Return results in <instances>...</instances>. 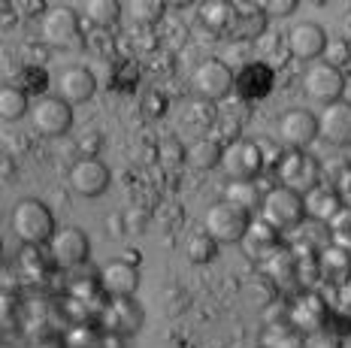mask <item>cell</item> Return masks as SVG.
Masks as SVG:
<instances>
[{
	"label": "cell",
	"instance_id": "cell-1",
	"mask_svg": "<svg viewBox=\"0 0 351 348\" xmlns=\"http://www.w3.org/2000/svg\"><path fill=\"white\" fill-rule=\"evenodd\" d=\"M10 227H12V234L25 245H31V249L52 243L58 234L52 209L36 197H25L16 203V209H12V215H10Z\"/></svg>",
	"mask_w": 351,
	"mask_h": 348
},
{
	"label": "cell",
	"instance_id": "cell-2",
	"mask_svg": "<svg viewBox=\"0 0 351 348\" xmlns=\"http://www.w3.org/2000/svg\"><path fill=\"white\" fill-rule=\"evenodd\" d=\"M248 219L245 209L233 206L230 200H218L212 203L206 209V215H203V230L215 239L218 245H230V243H243L245 234H248Z\"/></svg>",
	"mask_w": 351,
	"mask_h": 348
},
{
	"label": "cell",
	"instance_id": "cell-3",
	"mask_svg": "<svg viewBox=\"0 0 351 348\" xmlns=\"http://www.w3.org/2000/svg\"><path fill=\"white\" fill-rule=\"evenodd\" d=\"M261 219L267 224H273L276 230H297L306 221V206H303V194L291 191V188H269L267 197L261 206Z\"/></svg>",
	"mask_w": 351,
	"mask_h": 348
},
{
	"label": "cell",
	"instance_id": "cell-4",
	"mask_svg": "<svg viewBox=\"0 0 351 348\" xmlns=\"http://www.w3.org/2000/svg\"><path fill=\"white\" fill-rule=\"evenodd\" d=\"M348 88V79L339 67H330L324 61H315L306 67L303 73V94L312 100V103L330 106L336 100H342V94Z\"/></svg>",
	"mask_w": 351,
	"mask_h": 348
},
{
	"label": "cell",
	"instance_id": "cell-5",
	"mask_svg": "<svg viewBox=\"0 0 351 348\" xmlns=\"http://www.w3.org/2000/svg\"><path fill=\"white\" fill-rule=\"evenodd\" d=\"M276 176L282 188H291L297 194H309L321 185V164L306 151H282L276 164Z\"/></svg>",
	"mask_w": 351,
	"mask_h": 348
},
{
	"label": "cell",
	"instance_id": "cell-6",
	"mask_svg": "<svg viewBox=\"0 0 351 348\" xmlns=\"http://www.w3.org/2000/svg\"><path fill=\"white\" fill-rule=\"evenodd\" d=\"M191 88L197 97L203 100H224L237 88V73L228 67V61L221 58H206L194 67L191 73Z\"/></svg>",
	"mask_w": 351,
	"mask_h": 348
},
{
	"label": "cell",
	"instance_id": "cell-7",
	"mask_svg": "<svg viewBox=\"0 0 351 348\" xmlns=\"http://www.w3.org/2000/svg\"><path fill=\"white\" fill-rule=\"evenodd\" d=\"M221 170L230 182H252L263 170V149L252 140H230L221 155Z\"/></svg>",
	"mask_w": 351,
	"mask_h": 348
},
{
	"label": "cell",
	"instance_id": "cell-8",
	"mask_svg": "<svg viewBox=\"0 0 351 348\" xmlns=\"http://www.w3.org/2000/svg\"><path fill=\"white\" fill-rule=\"evenodd\" d=\"M40 37L52 49H73L82 40V25L70 6H49L46 16H40Z\"/></svg>",
	"mask_w": 351,
	"mask_h": 348
},
{
	"label": "cell",
	"instance_id": "cell-9",
	"mask_svg": "<svg viewBox=\"0 0 351 348\" xmlns=\"http://www.w3.org/2000/svg\"><path fill=\"white\" fill-rule=\"evenodd\" d=\"M318 136V119L309 110H288L276 125V142L282 151H306Z\"/></svg>",
	"mask_w": 351,
	"mask_h": 348
},
{
	"label": "cell",
	"instance_id": "cell-10",
	"mask_svg": "<svg viewBox=\"0 0 351 348\" xmlns=\"http://www.w3.org/2000/svg\"><path fill=\"white\" fill-rule=\"evenodd\" d=\"M31 125L43 136H64L73 127V106L61 97H40L31 106Z\"/></svg>",
	"mask_w": 351,
	"mask_h": 348
},
{
	"label": "cell",
	"instance_id": "cell-11",
	"mask_svg": "<svg viewBox=\"0 0 351 348\" xmlns=\"http://www.w3.org/2000/svg\"><path fill=\"white\" fill-rule=\"evenodd\" d=\"M327 318H330V309H327L324 297L315 294V291H303V294H297V300L288 306V321L294 324V327L303 333V336L324 330Z\"/></svg>",
	"mask_w": 351,
	"mask_h": 348
},
{
	"label": "cell",
	"instance_id": "cell-12",
	"mask_svg": "<svg viewBox=\"0 0 351 348\" xmlns=\"http://www.w3.org/2000/svg\"><path fill=\"white\" fill-rule=\"evenodd\" d=\"M49 251H52V260L64 270H73V266L85 264L88 260V251H91V243H88L85 230L82 227H58L55 239L49 243Z\"/></svg>",
	"mask_w": 351,
	"mask_h": 348
},
{
	"label": "cell",
	"instance_id": "cell-13",
	"mask_svg": "<svg viewBox=\"0 0 351 348\" xmlns=\"http://www.w3.org/2000/svg\"><path fill=\"white\" fill-rule=\"evenodd\" d=\"M318 136L333 149L351 146V103L336 100L318 112Z\"/></svg>",
	"mask_w": 351,
	"mask_h": 348
},
{
	"label": "cell",
	"instance_id": "cell-14",
	"mask_svg": "<svg viewBox=\"0 0 351 348\" xmlns=\"http://www.w3.org/2000/svg\"><path fill=\"white\" fill-rule=\"evenodd\" d=\"M67 182L79 197H100L109 185V166L104 161H97L94 155H88L82 161L73 164Z\"/></svg>",
	"mask_w": 351,
	"mask_h": 348
},
{
	"label": "cell",
	"instance_id": "cell-15",
	"mask_svg": "<svg viewBox=\"0 0 351 348\" xmlns=\"http://www.w3.org/2000/svg\"><path fill=\"white\" fill-rule=\"evenodd\" d=\"M285 40H288V52L300 58V61H318V58H324L327 34L315 21H300V25L291 27V34Z\"/></svg>",
	"mask_w": 351,
	"mask_h": 348
},
{
	"label": "cell",
	"instance_id": "cell-16",
	"mask_svg": "<svg viewBox=\"0 0 351 348\" xmlns=\"http://www.w3.org/2000/svg\"><path fill=\"white\" fill-rule=\"evenodd\" d=\"M143 309L134 303V297H115L106 306L104 315V327L115 336H134L136 330L143 327Z\"/></svg>",
	"mask_w": 351,
	"mask_h": 348
},
{
	"label": "cell",
	"instance_id": "cell-17",
	"mask_svg": "<svg viewBox=\"0 0 351 348\" xmlns=\"http://www.w3.org/2000/svg\"><path fill=\"white\" fill-rule=\"evenodd\" d=\"M136 285H140V270L134 260H109L100 270V288L112 297H134Z\"/></svg>",
	"mask_w": 351,
	"mask_h": 348
},
{
	"label": "cell",
	"instance_id": "cell-18",
	"mask_svg": "<svg viewBox=\"0 0 351 348\" xmlns=\"http://www.w3.org/2000/svg\"><path fill=\"white\" fill-rule=\"evenodd\" d=\"M97 91V79L88 67H67L61 76H58V97L70 106L88 103Z\"/></svg>",
	"mask_w": 351,
	"mask_h": 348
},
{
	"label": "cell",
	"instance_id": "cell-19",
	"mask_svg": "<svg viewBox=\"0 0 351 348\" xmlns=\"http://www.w3.org/2000/svg\"><path fill=\"white\" fill-rule=\"evenodd\" d=\"M303 206H306V219L330 224L336 215H339V209L346 206V203H342L339 191H336L333 185L321 182L318 188H312L309 194H303Z\"/></svg>",
	"mask_w": 351,
	"mask_h": 348
},
{
	"label": "cell",
	"instance_id": "cell-20",
	"mask_svg": "<svg viewBox=\"0 0 351 348\" xmlns=\"http://www.w3.org/2000/svg\"><path fill=\"white\" fill-rule=\"evenodd\" d=\"M273 88V70L263 61H248L243 70L237 73V91L245 100H258Z\"/></svg>",
	"mask_w": 351,
	"mask_h": 348
},
{
	"label": "cell",
	"instance_id": "cell-21",
	"mask_svg": "<svg viewBox=\"0 0 351 348\" xmlns=\"http://www.w3.org/2000/svg\"><path fill=\"white\" fill-rule=\"evenodd\" d=\"M230 34L237 40H261L267 34V12L261 3H237V18H233Z\"/></svg>",
	"mask_w": 351,
	"mask_h": 348
},
{
	"label": "cell",
	"instance_id": "cell-22",
	"mask_svg": "<svg viewBox=\"0 0 351 348\" xmlns=\"http://www.w3.org/2000/svg\"><path fill=\"white\" fill-rule=\"evenodd\" d=\"M318 273L324 275L327 282H333V285H342L351 275V255L333 243L324 245V249L318 251Z\"/></svg>",
	"mask_w": 351,
	"mask_h": 348
},
{
	"label": "cell",
	"instance_id": "cell-23",
	"mask_svg": "<svg viewBox=\"0 0 351 348\" xmlns=\"http://www.w3.org/2000/svg\"><path fill=\"white\" fill-rule=\"evenodd\" d=\"M263 273H267L269 282L276 285H288V279H297V258L291 249H273L269 255H263Z\"/></svg>",
	"mask_w": 351,
	"mask_h": 348
},
{
	"label": "cell",
	"instance_id": "cell-24",
	"mask_svg": "<svg viewBox=\"0 0 351 348\" xmlns=\"http://www.w3.org/2000/svg\"><path fill=\"white\" fill-rule=\"evenodd\" d=\"M303 343H306V336L288 318L285 321H269L261 333V348H303Z\"/></svg>",
	"mask_w": 351,
	"mask_h": 348
},
{
	"label": "cell",
	"instance_id": "cell-25",
	"mask_svg": "<svg viewBox=\"0 0 351 348\" xmlns=\"http://www.w3.org/2000/svg\"><path fill=\"white\" fill-rule=\"evenodd\" d=\"M243 245L248 249V255L263 258V255H269L273 249H279V230H276L273 224H267L263 219H258V221L248 224V234L243 239Z\"/></svg>",
	"mask_w": 351,
	"mask_h": 348
},
{
	"label": "cell",
	"instance_id": "cell-26",
	"mask_svg": "<svg viewBox=\"0 0 351 348\" xmlns=\"http://www.w3.org/2000/svg\"><path fill=\"white\" fill-rule=\"evenodd\" d=\"M200 18L209 31L230 34L233 18H237V3H228V0H209V3L200 6Z\"/></svg>",
	"mask_w": 351,
	"mask_h": 348
},
{
	"label": "cell",
	"instance_id": "cell-27",
	"mask_svg": "<svg viewBox=\"0 0 351 348\" xmlns=\"http://www.w3.org/2000/svg\"><path fill=\"white\" fill-rule=\"evenodd\" d=\"M263 197H267V191H261V185L254 179L252 182H230L228 191H224V200H230L233 206L245 209V212H254V209L261 212Z\"/></svg>",
	"mask_w": 351,
	"mask_h": 348
},
{
	"label": "cell",
	"instance_id": "cell-28",
	"mask_svg": "<svg viewBox=\"0 0 351 348\" xmlns=\"http://www.w3.org/2000/svg\"><path fill=\"white\" fill-rule=\"evenodd\" d=\"M31 100H27V94L16 88V85H6L3 91H0V119L3 121H19L25 119V115H31Z\"/></svg>",
	"mask_w": 351,
	"mask_h": 348
},
{
	"label": "cell",
	"instance_id": "cell-29",
	"mask_svg": "<svg viewBox=\"0 0 351 348\" xmlns=\"http://www.w3.org/2000/svg\"><path fill=\"white\" fill-rule=\"evenodd\" d=\"M221 155L224 149H218L215 140H197L191 149H188V161H191L197 170H212V166H221Z\"/></svg>",
	"mask_w": 351,
	"mask_h": 348
},
{
	"label": "cell",
	"instance_id": "cell-30",
	"mask_svg": "<svg viewBox=\"0 0 351 348\" xmlns=\"http://www.w3.org/2000/svg\"><path fill=\"white\" fill-rule=\"evenodd\" d=\"M215 255H218V243L206 230H203V234H191L185 239V258L191 260V264H209Z\"/></svg>",
	"mask_w": 351,
	"mask_h": 348
},
{
	"label": "cell",
	"instance_id": "cell-31",
	"mask_svg": "<svg viewBox=\"0 0 351 348\" xmlns=\"http://www.w3.org/2000/svg\"><path fill=\"white\" fill-rule=\"evenodd\" d=\"M85 16L91 25H97V27H109V25H115L121 16V6L115 3V0H88L85 3Z\"/></svg>",
	"mask_w": 351,
	"mask_h": 348
},
{
	"label": "cell",
	"instance_id": "cell-32",
	"mask_svg": "<svg viewBox=\"0 0 351 348\" xmlns=\"http://www.w3.org/2000/svg\"><path fill=\"white\" fill-rule=\"evenodd\" d=\"M327 234H330V243L339 245V249L351 251V206H342L339 215L327 224Z\"/></svg>",
	"mask_w": 351,
	"mask_h": 348
},
{
	"label": "cell",
	"instance_id": "cell-33",
	"mask_svg": "<svg viewBox=\"0 0 351 348\" xmlns=\"http://www.w3.org/2000/svg\"><path fill=\"white\" fill-rule=\"evenodd\" d=\"M324 64H330V67H339V70L346 67V64H351V40H346V37L327 40Z\"/></svg>",
	"mask_w": 351,
	"mask_h": 348
},
{
	"label": "cell",
	"instance_id": "cell-34",
	"mask_svg": "<svg viewBox=\"0 0 351 348\" xmlns=\"http://www.w3.org/2000/svg\"><path fill=\"white\" fill-rule=\"evenodd\" d=\"M128 12L136 21H158L160 16H164V3H155V0H149V3H143V0H134V3L128 6Z\"/></svg>",
	"mask_w": 351,
	"mask_h": 348
},
{
	"label": "cell",
	"instance_id": "cell-35",
	"mask_svg": "<svg viewBox=\"0 0 351 348\" xmlns=\"http://www.w3.org/2000/svg\"><path fill=\"white\" fill-rule=\"evenodd\" d=\"M261 6H263V12H267V18H269V16L282 18V16H294L297 0H263Z\"/></svg>",
	"mask_w": 351,
	"mask_h": 348
},
{
	"label": "cell",
	"instance_id": "cell-36",
	"mask_svg": "<svg viewBox=\"0 0 351 348\" xmlns=\"http://www.w3.org/2000/svg\"><path fill=\"white\" fill-rule=\"evenodd\" d=\"M336 191H339V197L346 206H351V170L346 173V176L339 179V185H336Z\"/></svg>",
	"mask_w": 351,
	"mask_h": 348
},
{
	"label": "cell",
	"instance_id": "cell-37",
	"mask_svg": "<svg viewBox=\"0 0 351 348\" xmlns=\"http://www.w3.org/2000/svg\"><path fill=\"white\" fill-rule=\"evenodd\" d=\"M348 88H351V82H348Z\"/></svg>",
	"mask_w": 351,
	"mask_h": 348
}]
</instances>
